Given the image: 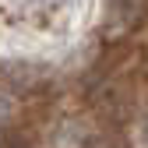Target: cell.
<instances>
[{
  "instance_id": "4",
  "label": "cell",
  "mask_w": 148,
  "mask_h": 148,
  "mask_svg": "<svg viewBox=\"0 0 148 148\" xmlns=\"http://www.w3.org/2000/svg\"><path fill=\"white\" fill-rule=\"evenodd\" d=\"M7 120H11V102H7V99H0V131L7 127Z\"/></svg>"
},
{
  "instance_id": "3",
  "label": "cell",
  "mask_w": 148,
  "mask_h": 148,
  "mask_svg": "<svg viewBox=\"0 0 148 148\" xmlns=\"http://www.w3.org/2000/svg\"><path fill=\"white\" fill-rule=\"evenodd\" d=\"M113 4H116V11L123 18H134V14H141V7L148 4V0H113Z\"/></svg>"
},
{
  "instance_id": "2",
  "label": "cell",
  "mask_w": 148,
  "mask_h": 148,
  "mask_svg": "<svg viewBox=\"0 0 148 148\" xmlns=\"http://www.w3.org/2000/svg\"><path fill=\"white\" fill-rule=\"evenodd\" d=\"M85 148H131L120 134H113V131H106V134H95V138H88L85 141Z\"/></svg>"
},
{
  "instance_id": "1",
  "label": "cell",
  "mask_w": 148,
  "mask_h": 148,
  "mask_svg": "<svg viewBox=\"0 0 148 148\" xmlns=\"http://www.w3.org/2000/svg\"><path fill=\"white\" fill-rule=\"evenodd\" d=\"M0 148H39L32 131H21V127H14V131H4L0 134Z\"/></svg>"
},
{
  "instance_id": "5",
  "label": "cell",
  "mask_w": 148,
  "mask_h": 148,
  "mask_svg": "<svg viewBox=\"0 0 148 148\" xmlns=\"http://www.w3.org/2000/svg\"><path fill=\"white\" fill-rule=\"evenodd\" d=\"M145 145H148V123H145Z\"/></svg>"
},
{
  "instance_id": "6",
  "label": "cell",
  "mask_w": 148,
  "mask_h": 148,
  "mask_svg": "<svg viewBox=\"0 0 148 148\" xmlns=\"http://www.w3.org/2000/svg\"><path fill=\"white\" fill-rule=\"evenodd\" d=\"M21 4H25V0H21Z\"/></svg>"
}]
</instances>
